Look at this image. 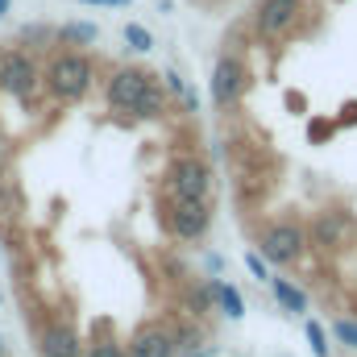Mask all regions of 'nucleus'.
<instances>
[{
	"mask_svg": "<svg viewBox=\"0 0 357 357\" xmlns=\"http://www.w3.org/2000/svg\"><path fill=\"white\" fill-rule=\"evenodd\" d=\"M42 79H46V88H50V96L59 104H75V100L88 96L91 79H96V67H91L88 54H79V50H59Z\"/></svg>",
	"mask_w": 357,
	"mask_h": 357,
	"instance_id": "nucleus-1",
	"label": "nucleus"
},
{
	"mask_svg": "<svg viewBox=\"0 0 357 357\" xmlns=\"http://www.w3.org/2000/svg\"><path fill=\"white\" fill-rule=\"evenodd\" d=\"M258 250H262V258H266L270 266H291V262L303 258V250H307V233H303L295 220H278V225H270L266 233H262Z\"/></svg>",
	"mask_w": 357,
	"mask_h": 357,
	"instance_id": "nucleus-2",
	"label": "nucleus"
},
{
	"mask_svg": "<svg viewBox=\"0 0 357 357\" xmlns=\"http://www.w3.org/2000/svg\"><path fill=\"white\" fill-rule=\"evenodd\" d=\"M245 88H250L245 63H241L237 54H220L216 67H212V104H216L220 112H229V108H237V100L245 96Z\"/></svg>",
	"mask_w": 357,
	"mask_h": 357,
	"instance_id": "nucleus-3",
	"label": "nucleus"
},
{
	"mask_svg": "<svg viewBox=\"0 0 357 357\" xmlns=\"http://www.w3.org/2000/svg\"><path fill=\"white\" fill-rule=\"evenodd\" d=\"M38 79H42V71H38L33 54H25V50H4L0 54V91L4 96L29 100L38 91Z\"/></svg>",
	"mask_w": 357,
	"mask_h": 357,
	"instance_id": "nucleus-4",
	"label": "nucleus"
},
{
	"mask_svg": "<svg viewBox=\"0 0 357 357\" xmlns=\"http://www.w3.org/2000/svg\"><path fill=\"white\" fill-rule=\"evenodd\" d=\"M158 79L146 71V67H121V71H112V79H108V104L116 108V112H137V104L146 100V91L154 88Z\"/></svg>",
	"mask_w": 357,
	"mask_h": 357,
	"instance_id": "nucleus-5",
	"label": "nucleus"
},
{
	"mask_svg": "<svg viewBox=\"0 0 357 357\" xmlns=\"http://www.w3.org/2000/svg\"><path fill=\"white\" fill-rule=\"evenodd\" d=\"M167 191L175 199H208L212 191V171L204 158H175L167 167Z\"/></svg>",
	"mask_w": 357,
	"mask_h": 357,
	"instance_id": "nucleus-6",
	"label": "nucleus"
},
{
	"mask_svg": "<svg viewBox=\"0 0 357 357\" xmlns=\"http://www.w3.org/2000/svg\"><path fill=\"white\" fill-rule=\"evenodd\" d=\"M167 225H171V233H175L178 241H204L208 237V229H212V208H208V199H175L171 208H167Z\"/></svg>",
	"mask_w": 357,
	"mask_h": 357,
	"instance_id": "nucleus-7",
	"label": "nucleus"
},
{
	"mask_svg": "<svg viewBox=\"0 0 357 357\" xmlns=\"http://www.w3.org/2000/svg\"><path fill=\"white\" fill-rule=\"evenodd\" d=\"M125 354L129 357H178L175 324H167V320H146V324H137Z\"/></svg>",
	"mask_w": 357,
	"mask_h": 357,
	"instance_id": "nucleus-8",
	"label": "nucleus"
},
{
	"mask_svg": "<svg viewBox=\"0 0 357 357\" xmlns=\"http://www.w3.org/2000/svg\"><path fill=\"white\" fill-rule=\"evenodd\" d=\"M299 13H303V4L299 0H258V8H254V29H258V38H282L295 21H299Z\"/></svg>",
	"mask_w": 357,
	"mask_h": 357,
	"instance_id": "nucleus-9",
	"label": "nucleus"
},
{
	"mask_svg": "<svg viewBox=\"0 0 357 357\" xmlns=\"http://www.w3.org/2000/svg\"><path fill=\"white\" fill-rule=\"evenodd\" d=\"M345 233H349V212H341V208H328L312 220V245H320V250H341Z\"/></svg>",
	"mask_w": 357,
	"mask_h": 357,
	"instance_id": "nucleus-10",
	"label": "nucleus"
},
{
	"mask_svg": "<svg viewBox=\"0 0 357 357\" xmlns=\"http://www.w3.org/2000/svg\"><path fill=\"white\" fill-rule=\"evenodd\" d=\"M38 349H42V357H84L88 354V349L79 345V337H75L71 324H50V328H42Z\"/></svg>",
	"mask_w": 357,
	"mask_h": 357,
	"instance_id": "nucleus-11",
	"label": "nucleus"
},
{
	"mask_svg": "<svg viewBox=\"0 0 357 357\" xmlns=\"http://www.w3.org/2000/svg\"><path fill=\"white\" fill-rule=\"evenodd\" d=\"M100 38V25H91V21H63L59 29H54V42L59 46H91Z\"/></svg>",
	"mask_w": 357,
	"mask_h": 357,
	"instance_id": "nucleus-12",
	"label": "nucleus"
},
{
	"mask_svg": "<svg viewBox=\"0 0 357 357\" xmlns=\"http://www.w3.org/2000/svg\"><path fill=\"white\" fill-rule=\"evenodd\" d=\"M270 291H274V299H278L291 316H303V312H307V295H303L291 278H270Z\"/></svg>",
	"mask_w": 357,
	"mask_h": 357,
	"instance_id": "nucleus-13",
	"label": "nucleus"
},
{
	"mask_svg": "<svg viewBox=\"0 0 357 357\" xmlns=\"http://www.w3.org/2000/svg\"><path fill=\"white\" fill-rule=\"evenodd\" d=\"M216 282V307L229 316V320H241L245 316V299H241V291L233 287V282H225V278H212Z\"/></svg>",
	"mask_w": 357,
	"mask_h": 357,
	"instance_id": "nucleus-14",
	"label": "nucleus"
},
{
	"mask_svg": "<svg viewBox=\"0 0 357 357\" xmlns=\"http://www.w3.org/2000/svg\"><path fill=\"white\" fill-rule=\"evenodd\" d=\"M212 307H216V282L208 278V282L191 287V295H187V312H191V316H204V312H212Z\"/></svg>",
	"mask_w": 357,
	"mask_h": 357,
	"instance_id": "nucleus-15",
	"label": "nucleus"
},
{
	"mask_svg": "<svg viewBox=\"0 0 357 357\" xmlns=\"http://www.w3.org/2000/svg\"><path fill=\"white\" fill-rule=\"evenodd\" d=\"M175 337H178V357H199V349L208 345V341H204V333H199L195 324H178Z\"/></svg>",
	"mask_w": 357,
	"mask_h": 357,
	"instance_id": "nucleus-16",
	"label": "nucleus"
},
{
	"mask_svg": "<svg viewBox=\"0 0 357 357\" xmlns=\"http://www.w3.org/2000/svg\"><path fill=\"white\" fill-rule=\"evenodd\" d=\"M125 46L137 50V54H146V50H154V33L146 25H137V21H125Z\"/></svg>",
	"mask_w": 357,
	"mask_h": 357,
	"instance_id": "nucleus-17",
	"label": "nucleus"
},
{
	"mask_svg": "<svg viewBox=\"0 0 357 357\" xmlns=\"http://www.w3.org/2000/svg\"><path fill=\"white\" fill-rule=\"evenodd\" d=\"M21 212V195H17V183L13 178H0V220H13Z\"/></svg>",
	"mask_w": 357,
	"mask_h": 357,
	"instance_id": "nucleus-18",
	"label": "nucleus"
},
{
	"mask_svg": "<svg viewBox=\"0 0 357 357\" xmlns=\"http://www.w3.org/2000/svg\"><path fill=\"white\" fill-rule=\"evenodd\" d=\"M84 357H129V354H125V349H121L112 337H96V341L88 345V354H84Z\"/></svg>",
	"mask_w": 357,
	"mask_h": 357,
	"instance_id": "nucleus-19",
	"label": "nucleus"
},
{
	"mask_svg": "<svg viewBox=\"0 0 357 357\" xmlns=\"http://www.w3.org/2000/svg\"><path fill=\"white\" fill-rule=\"evenodd\" d=\"M21 42L46 46V42H54V29H50V25H25V29H21Z\"/></svg>",
	"mask_w": 357,
	"mask_h": 357,
	"instance_id": "nucleus-20",
	"label": "nucleus"
},
{
	"mask_svg": "<svg viewBox=\"0 0 357 357\" xmlns=\"http://www.w3.org/2000/svg\"><path fill=\"white\" fill-rule=\"evenodd\" d=\"M333 337H337L345 349H357V320H337V324H333Z\"/></svg>",
	"mask_w": 357,
	"mask_h": 357,
	"instance_id": "nucleus-21",
	"label": "nucleus"
},
{
	"mask_svg": "<svg viewBox=\"0 0 357 357\" xmlns=\"http://www.w3.org/2000/svg\"><path fill=\"white\" fill-rule=\"evenodd\" d=\"M307 341H312V354L316 357H328V337H324V328L316 320H307Z\"/></svg>",
	"mask_w": 357,
	"mask_h": 357,
	"instance_id": "nucleus-22",
	"label": "nucleus"
},
{
	"mask_svg": "<svg viewBox=\"0 0 357 357\" xmlns=\"http://www.w3.org/2000/svg\"><path fill=\"white\" fill-rule=\"evenodd\" d=\"M245 266H250V274H254V278H258V282H262V278H266L270 282V262L266 258H262V250H254V254H245Z\"/></svg>",
	"mask_w": 357,
	"mask_h": 357,
	"instance_id": "nucleus-23",
	"label": "nucleus"
},
{
	"mask_svg": "<svg viewBox=\"0 0 357 357\" xmlns=\"http://www.w3.org/2000/svg\"><path fill=\"white\" fill-rule=\"evenodd\" d=\"M178 100H183V108H187V112H199V91H195V88H183Z\"/></svg>",
	"mask_w": 357,
	"mask_h": 357,
	"instance_id": "nucleus-24",
	"label": "nucleus"
},
{
	"mask_svg": "<svg viewBox=\"0 0 357 357\" xmlns=\"http://www.w3.org/2000/svg\"><path fill=\"white\" fill-rule=\"evenodd\" d=\"M333 121H312V137H333Z\"/></svg>",
	"mask_w": 357,
	"mask_h": 357,
	"instance_id": "nucleus-25",
	"label": "nucleus"
},
{
	"mask_svg": "<svg viewBox=\"0 0 357 357\" xmlns=\"http://www.w3.org/2000/svg\"><path fill=\"white\" fill-rule=\"evenodd\" d=\"M79 4H100V8H129L133 0H79Z\"/></svg>",
	"mask_w": 357,
	"mask_h": 357,
	"instance_id": "nucleus-26",
	"label": "nucleus"
},
{
	"mask_svg": "<svg viewBox=\"0 0 357 357\" xmlns=\"http://www.w3.org/2000/svg\"><path fill=\"white\" fill-rule=\"evenodd\" d=\"M162 79H167V88L175 91V96H183V88H187V84H183V79H178V71H167V75H162Z\"/></svg>",
	"mask_w": 357,
	"mask_h": 357,
	"instance_id": "nucleus-27",
	"label": "nucleus"
},
{
	"mask_svg": "<svg viewBox=\"0 0 357 357\" xmlns=\"http://www.w3.org/2000/svg\"><path fill=\"white\" fill-rule=\"evenodd\" d=\"M8 158H13V146H8V137H4V133H0V171H4V167H8Z\"/></svg>",
	"mask_w": 357,
	"mask_h": 357,
	"instance_id": "nucleus-28",
	"label": "nucleus"
},
{
	"mask_svg": "<svg viewBox=\"0 0 357 357\" xmlns=\"http://www.w3.org/2000/svg\"><path fill=\"white\" fill-rule=\"evenodd\" d=\"M341 125H357V104H349V108L341 112Z\"/></svg>",
	"mask_w": 357,
	"mask_h": 357,
	"instance_id": "nucleus-29",
	"label": "nucleus"
},
{
	"mask_svg": "<svg viewBox=\"0 0 357 357\" xmlns=\"http://www.w3.org/2000/svg\"><path fill=\"white\" fill-rule=\"evenodd\" d=\"M8 4H13V0H0V17H4V13H8Z\"/></svg>",
	"mask_w": 357,
	"mask_h": 357,
	"instance_id": "nucleus-30",
	"label": "nucleus"
},
{
	"mask_svg": "<svg viewBox=\"0 0 357 357\" xmlns=\"http://www.w3.org/2000/svg\"><path fill=\"white\" fill-rule=\"evenodd\" d=\"M0 357H8V349H4V337H0Z\"/></svg>",
	"mask_w": 357,
	"mask_h": 357,
	"instance_id": "nucleus-31",
	"label": "nucleus"
},
{
	"mask_svg": "<svg viewBox=\"0 0 357 357\" xmlns=\"http://www.w3.org/2000/svg\"><path fill=\"white\" fill-rule=\"evenodd\" d=\"M0 303H4V295H0Z\"/></svg>",
	"mask_w": 357,
	"mask_h": 357,
	"instance_id": "nucleus-32",
	"label": "nucleus"
}]
</instances>
